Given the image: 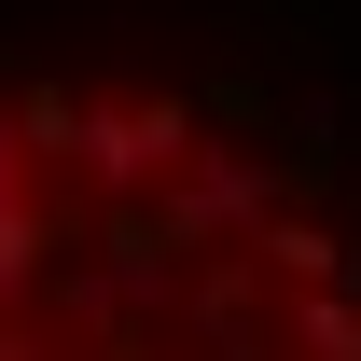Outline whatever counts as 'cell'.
<instances>
[{
  "label": "cell",
  "mask_w": 361,
  "mask_h": 361,
  "mask_svg": "<svg viewBox=\"0 0 361 361\" xmlns=\"http://www.w3.org/2000/svg\"><path fill=\"white\" fill-rule=\"evenodd\" d=\"M0 361H361V250L236 209V126L167 84L0 111Z\"/></svg>",
  "instance_id": "6da1fadb"
}]
</instances>
